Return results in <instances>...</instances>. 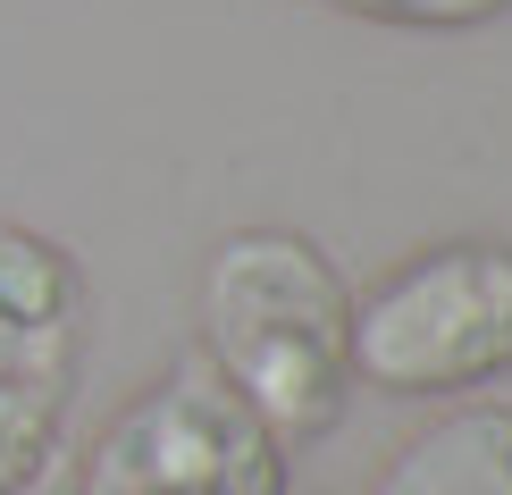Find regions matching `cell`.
<instances>
[{
	"label": "cell",
	"instance_id": "1",
	"mask_svg": "<svg viewBox=\"0 0 512 495\" xmlns=\"http://www.w3.org/2000/svg\"><path fill=\"white\" fill-rule=\"evenodd\" d=\"M202 361L277 445H311L353 403V286L311 235L236 227L194 286Z\"/></svg>",
	"mask_w": 512,
	"mask_h": 495
},
{
	"label": "cell",
	"instance_id": "2",
	"mask_svg": "<svg viewBox=\"0 0 512 495\" xmlns=\"http://www.w3.org/2000/svg\"><path fill=\"white\" fill-rule=\"evenodd\" d=\"M512 370V244H429L353 294V386L378 395H462Z\"/></svg>",
	"mask_w": 512,
	"mask_h": 495
},
{
	"label": "cell",
	"instance_id": "3",
	"mask_svg": "<svg viewBox=\"0 0 512 495\" xmlns=\"http://www.w3.org/2000/svg\"><path fill=\"white\" fill-rule=\"evenodd\" d=\"M76 495H294V479L286 445L194 353L93 437Z\"/></svg>",
	"mask_w": 512,
	"mask_h": 495
},
{
	"label": "cell",
	"instance_id": "4",
	"mask_svg": "<svg viewBox=\"0 0 512 495\" xmlns=\"http://www.w3.org/2000/svg\"><path fill=\"white\" fill-rule=\"evenodd\" d=\"M84 319H93L84 261L59 235L0 219V378L68 386L84 353Z\"/></svg>",
	"mask_w": 512,
	"mask_h": 495
},
{
	"label": "cell",
	"instance_id": "5",
	"mask_svg": "<svg viewBox=\"0 0 512 495\" xmlns=\"http://www.w3.org/2000/svg\"><path fill=\"white\" fill-rule=\"evenodd\" d=\"M370 495H512V403H471V412L429 420L378 470Z\"/></svg>",
	"mask_w": 512,
	"mask_h": 495
},
{
	"label": "cell",
	"instance_id": "6",
	"mask_svg": "<svg viewBox=\"0 0 512 495\" xmlns=\"http://www.w3.org/2000/svg\"><path fill=\"white\" fill-rule=\"evenodd\" d=\"M59 428H68V386L0 378V495H34L51 479Z\"/></svg>",
	"mask_w": 512,
	"mask_h": 495
},
{
	"label": "cell",
	"instance_id": "7",
	"mask_svg": "<svg viewBox=\"0 0 512 495\" xmlns=\"http://www.w3.org/2000/svg\"><path fill=\"white\" fill-rule=\"evenodd\" d=\"M311 9L361 17V26H403V34H479L512 17V0H311Z\"/></svg>",
	"mask_w": 512,
	"mask_h": 495
}]
</instances>
